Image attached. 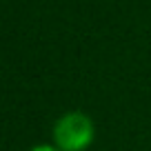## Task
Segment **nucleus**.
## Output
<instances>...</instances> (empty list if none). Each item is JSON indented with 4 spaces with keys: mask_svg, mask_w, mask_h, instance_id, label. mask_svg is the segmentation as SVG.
<instances>
[{
    "mask_svg": "<svg viewBox=\"0 0 151 151\" xmlns=\"http://www.w3.org/2000/svg\"><path fill=\"white\" fill-rule=\"evenodd\" d=\"M53 142L60 151H85L93 142V122L82 111L65 113L53 127Z\"/></svg>",
    "mask_w": 151,
    "mask_h": 151,
    "instance_id": "obj_1",
    "label": "nucleus"
},
{
    "mask_svg": "<svg viewBox=\"0 0 151 151\" xmlns=\"http://www.w3.org/2000/svg\"><path fill=\"white\" fill-rule=\"evenodd\" d=\"M31 151H60L58 147H49V145H38V147H33Z\"/></svg>",
    "mask_w": 151,
    "mask_h": 151,
    "instance_id": "obj_2",
    "label": "nucleus"
}]
</instances>
